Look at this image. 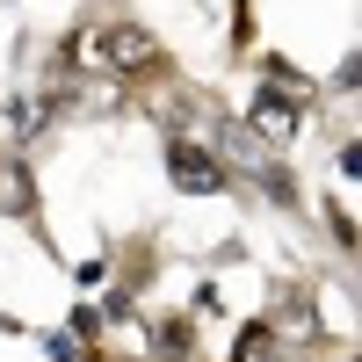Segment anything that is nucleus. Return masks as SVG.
Here are the masks:
<instances>
[{
    "instance_id": "nucleus-1",
    "label": "nucleus",
    "mask_w": 362,
    "mask_h": 362,
    "mask_svg": "<svg viewBox=\"0 0 362 362\" xmlns=\"http://www.w3.org/2000/svg\"><path fill=\"white\" fill-rule=\"evenodd\" d=\"M319 116V87H283V80H254L247 109H239V124H247L254 138H268L283 153V145L305 138V124Z\"/></svg>"
},
{
    "instance_id": "nucleus-4",
    "label": "nucleus",
    "mask_w": 362,
    "mask_h": 362,
    "mask_svg": "<svg viewBox=\"0 0 362 362\" xmlns=\"http://www.w3.org/2000/svg\"><path fill=\"white\" fill-rule=\"evenodd\" d=\"M196 341H203L196 319H160V326H153V355H160V362H196Z\"/></svg>"
},
{
    "instance_id": "nucleus-9",
    "label": "nucleus",
    "mask_w": 362,
    "mask_h": 362,
    "mask_svg": "<svg viewBox=\"0 0 362 362\" xmlns=\"http://www.w3.org/2000/svg\"><path fill=\"white\" fill-rule=\"evenodd\" d=\"M102 276H109V261H80V268H73V283H80V290H95Z\"/></svg>"
},
{
    "instance_id": "nucleus-3",
    "label": "nucleus",
    "mask_w": 362,
    "mask_h": 362,
    "mask_svg": "<svg viewBox=\"0 0 362 362\" xmlns=\"http://www.w3.org/2000/svg\"><path fill=\"white\" fill-rule=\"evenodd\" d=\"M0 218H37V181L22 153H0Z\"/></svg>"
},
{
    "instance_id": "nucleus-7",
    "label": "nucleus",
    "mask_w": 362,
    "mask_h": 362,
    "mask_svg": "<svg viewBox=\"0 0 362 362\" xmlns=\"http://www.w3.org/2000/svg\"><path fill=\"white\" fill-rule=\"evenodd\" d=\"M66 334H80V348H87V341H102V312H95V305H73Z\"/></svg>"
},
{
    "instance_id": "nucleus-6",
    "label": "nucleus",
    "mask_w": 362,
    "mask_h": 362,
    "mask_svg": "<svg viewBox=\"0 0 362 362\" xmlns=\"http://www.w3.org/2000/svg\"><path fill=\"white\" fill-rule=\"evenodd\" d=\"M261 44V22H254V0H232V58H254Z\"/></svg>"
},
{
    "instance_id": "nucleus-8",
    "label": "nucleus",
    "mask_w": 362,
    "mask_h": 362,
    "mask_svg": "<svg viewBox=\"0 0 362 362\" xmlns=\"http://www.w3.org/2000/svg\"><path fill=\"white\" fill-rule=\"evenodd\" d=\"M326 225H334V239H341V247H355V210H348V203H334V210H326Z\"/></svg>"
},
{
    "instance_id": "nucleus-2",
    "label": "nucleus",
    "mask_w": 362,
    "mask_h": 362,
    "mask_svg": "<svg viewBox=\"0 0 362 362\" xmlns=\"http://www.w3.org/2000/svg\"><path fill=\"white\" fill-rule=\"evenodd\" d=\"M167 181L181 196H225L232 189V167H225V153L210 138H196V131H174L167 138Z\"/></svg>"
},
{
    "instance_id": "nucleus-5",
    "label": "nucleus",
    "mask_w": 362,
    "mask_h": 362,
    "mask_svg": "<svg viewBox=\"0 0 362 362\" xmlns=\"http://www.w3.org/2000/svg\"><path fill=\"white\" fill-rule=\"evenodd\" d=\"M276 348H283V341H276V326H268V319H254V326H239V348H232V362H283Z\"/></svg>"
}]
</instances>
